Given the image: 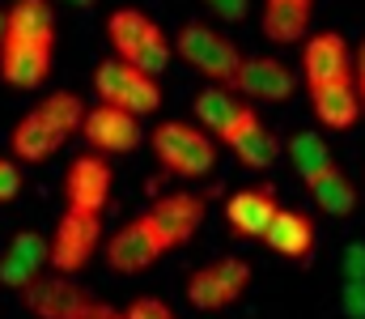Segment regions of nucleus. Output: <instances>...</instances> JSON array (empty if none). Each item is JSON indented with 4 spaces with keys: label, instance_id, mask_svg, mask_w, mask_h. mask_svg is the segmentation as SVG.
Returning <instances> with one entry per match:
<instances>
[{
    "label": "nucleus",
    "instance_id": "f8f14e48",
    "mask_svg": "<svg viewBox=\"0 0 365 319\" xmlns=\"http://www.w3.org/2000/svg\"><path fill=\"white\" fill-rule=\"evenodd\" d=\"M81 136L90 141V149L106 153V158L110 153H132L140 145V115H132V111H123L115 103H98L86 115Z\"/></svg>",
    "mask_w": 365,
    "mask_h": 319
},
{
    "label": "nucleus",
    "instance_id": "7ed1b4c3",
    "mask_svg": "<svg viewBox=\"0 0 365 319\" xmlns=\"http://www.w3.org/2000/svg\"><path fill=\"white\" fill-rule=\"evenodd\" d=\"M149 145L158 153V162L179 175V179H204L217 166V141L208 128L200 123H182V119H166L149 132Z\"/></svg>",
    "mask_w": 365,
    "mask_h": 319
},
{
    "label": "nucleus",
    "instance_id": "f3484780",
    "mask_svg": "<svg viewBox=\"0 0 365 319\" xmlns=\"http://www.w3.org/2000/svg\"><path fill=\"white\" fill-rule=\"evenodd\" d=\"M280 213V196H276L272 183H259V188H238L230 201H225V221L238 238H264L272 217Z\"/></svg>",
    "mask_w": 365,
    "mask_h": 319
},
{
    "label": "nucleus",
    "instance_id": "4468645a",
    "mask_svg": "<svg viewBox=\"0 0 365 319\" xmlns=\"http://www.w3.org/2000/svg\"><path fill=\"white\" fill-rule=\"evenodd\" d=\"M56 69V43H0V81L13 90H38Z\"/></svg>",
    "mask_w": 365,
    "mask_h": 319
},
{
    "label": "nucleus",
    "instance_id": "cd10ccee",
    "mask_svg": "<svg viewBox=\"0 0 365 319\" xmlns=\"http://www.w3.org/2000/svg\"><path fill=\"white\" fill-rule=\"evenodd\" d=\"M340 311L349 319H365V281H349L340 285Z\"/></svg>",
    "mask_w": 365,
    "mask_h": 319
},
{
    "label": "nucleus",
    "instance_id": "dca6fc26",
    "mask_svg": "<svg viewBox=\"0 0 365 319\" xmlns=\"http://www.w3.org/2000/svg\"><path fill=\"white\" fill-rule=\"evenodd\" d=\"M221 145H225V149H234V158H238L242 166H251V171H268L276 158H280V136H276L272 128L259 119V111H255V106H247V111H242V119L221 136Z\"/></svg>",
    "mask_w": 365,
    "mask_h": 319
},
{
    "label": "nucleus",
    "instance_id": "72a5a7b5",
    "mask_svg": "<svg viewBox=\"0 0 365 319\" xmlns=\"http://www.w3.org/2000/svg\"><path fill=\"white\" fill-rule=\"evenodd\" d=\"M4 34H9V9H0V43H4Z\"/></svg>",
    "mask_w": 365,
    "mask_h": 319
},
{
    "label": "nucleus",
    "instance_id": "6ab92c4d",
    "mask_svg": "<svg viewBox=\"0 0 365 319\" xmlns=\"http://www.w3.org/2000/svg\"><path fill=\"white\" fill-rule=\"evenodd\" d=\"M247 106H251V103H247L242 94H234L230 86H212V81L191 98L195 123H200V128H208V132L217 136V145H221V136L242 119V111H247Z\"/></svg>",
    "mask_w": 365,
    "mask_h": 319
},
{
    "label": "nucleus",
    "instance_id": "f03ea898",
    "mask_svg": "<svg viewBox=\"0 0 365 319\" xmlns=\"http://www.w3.org/2000/svg\"><path fill=\"white\" fill-rule=\"evenodd\" d=\"M106 39H110V47H115L119 60L145 69L149 77H162L170 69V60H175L170 34L149 13H140V9H115L106 17Z\"/></svg>",
    "mask_w": 365,
    "mask_h": 319
},
{
    "label": "nucleus",
    "instance_id": "9d476101",
    "mask_svg": "<svg viewBox=\"0 0 365 319\" xmlns=\"http://www.w3.org/2000/svg\"><path fill=\"white\" fill-rule=\"evenodd\" d=\"M110 162L106 153H77L64 171V205L68 209H81V213H102L106 201H110Z\"/></svg>",
    "mask_w": 365,
    "mask_h": 319
},
{
    "label": "nucleus",
    "instance_id": "473e14b6",
    "mask_svg": "<svg viewBox=\"0 0 365 319\" xmlns=\"http://www.w3.org/2000/svg\"><path fill=\"white\" fill-rule=\"evenodd\" d=\"M357 86L365 90V43L357 47Z\"/></svg>",
    "mask_w": 365,
    "mask_h": 319
},
{
    "label": "nucleus",
    "instance_id": "412c9836",
    "mask_svg": "<svg viewBox=\"0 0 365 319\" xmlns=\"http://www.w3.org/2000/svg\"><path fill=\"white\" fill-rule=\"evenodd\" d=\"M302 183H306V192L319 201V209L327 217H353L357 213V188H353V179L336 162L314 171V175H302Z\"/></svg>",
    "mask_w": 365,
    "mask_h": 319
},
{
    "label": "nucleus",
    "instance_id": "39448f33",
    "mask_svg": "<svg viewBox=\"0 0 365 319\" xmlns=\"http://www.w3.org/2000/svg\"><path fill=\"white\" fill-rule=\"evenodd\" d=\"M251 277L255 268L242 255H217L187 277V303L204 315H221L251 290Z\"/></svg>",
    "mask_w": 365,
    "mask_h": 319
},
{
    "label": "nucleus",
    "instance_id": "c85d7f7f",
    "mask_svg": "<svg viewBox=\"0 0 365 319\" xmlns=\"http://www.w3.org/2000/svg\"><path fill=\"white\" fill-rule=\"evenodd\" d=\"M340 268L349 281H365V243H349L340 255Z\"/></svg>",
    "mask_w": 365,
    "mask_h": 319
},
{
    "label": "nucleus",
    "instance_id": "ddd939ff",
    "mask_svg": "<svg viewBox=\"0 0 365 319\" xmlns=\"http://www.w3.org/2000/svg\"><path fill=\"white\" fill-rule=\"evenodd\" d=\"M90 294L68 277V273H38L21 290V307L34 319H73Z\"/></svg>",
    "mask_w": 365,
    "mask_h": 319
},
{
    "label": "nucleus",
    "instance_id": "5701e85b",
    "mask_svg": "<svg viewBox=\"0 0 365 319\" xmlns=\"http://www.w3.org/2000/svg\"><path fill=\"white\" fill-rule=\"evenodd\" d=\"M264 39L272 43H297L310 30V0H264Z\"/></svg>",
    "mask_w": 365,
    "mask_h": 319
},
{
    "label": "nucleus",
    "instance_id": "0eeeda50",
    "mask_svg": "<svg viewBox=\"0 0 365 319\" xmlns=\"http://www.w3.org/2000/svg\"><path fill=\"white\" fill-rule=\"evenodd\" d=\"M106 264H110V273H123V277H140V273H149L170 247H166V238H162V230L153 226V217L149 213H140V217H132L128 226H119L110 238H106Z\"/></svg>",
    "mask_w": 365,
    "mask_h": 319
},
{
    "label": "nucleus",
    "instance_id": "2eb2a0df",
    "mask_svg": "<svg viewBox=\"0 0 365 319\" xmlns=\"http://www.w3.org/2000/svg\"><path fill=\"white\" fill-rule=\"evenodd\" d=\"M230 90L242 94L247 103H284L293 94V73L276 56H247Z\"/></svg>",
    "mask_w": 365,
    "mask_h": 319
},
{
    "label": "nucleus",
    "instance_id": "aec40b11",
    "mask_svg": "<svg viewBox=\"0 0 365 319\" xmlns=\"http://www.w3.org/2000/svg\"><path fill=\"white\" fill-rule=\"evenodd\" d=\"M259 243L268 251H276V255H284V260H306L314 251V221L306 213L280 205V213L272 217V226H268V234Z\"/></svg>",
    "mask_w": 365,
    "mask_h": 319
},
{
    "label": "nucleus",
    "instance_id": "9b49d317",
    "mask_svg": "<svg viewBox=\"0 0 365 319\" xmlns=\"http://www.w3.org/2000/svg\"><path fill=\"white\" fill-rule=\"evenodd\" d=\"M149 217H153V226L162 230L166 247L175 251V247H187V243L200 234V226H204V217H208V201H204L200 192H166V196H158V201L149 205Z\"/></svg>",
    "mask_w": 365,
    "mask_h": 319
},
{
    "label": "nucleus",
    "instance_id": "bb28decb",
    "mask_svg": "<svg viewBox=\"0 0 365 319\" xmlns=\"http://www.w3.org/2000/svg\"><path fill=\"white\" fill-rule=\"evenodd\" d=\"M128 319H179L162 298H153V294H140V298H132V307H128Z\"/></svg>",
    "mask_w": 365,
    "mask_h": 319
},
{
    "label": "nucleus",
    "instance_id": "4be33fe9",
    "mask_svg": "<svg viewBox=\"0 0 365 319\" xmlns=\"http://www.w3.org/2000/svg\"><path fill=\"white\" fill-rule=\"evenodd\" d=\"M4 39H13V43H56V9H51V0H13Z\"/></svg>",
    "mask_w": 365,
    "mask_h": 319
},
{
    "label": "nucleus",
    "instance_id": "20e7f679",
    "mask_svg": "<svg viewBox=\"0 0 365 319\" xmlns=\"http://www.w3.org/2000/svg\"><path fill=\"white\" fill-rule=\"evenodd\" d=\"M175 56H182L204 81H212V86H230L234 77H238V69H242V51L217 30V26H208V21H182L179 34H175Z\"/></svg>",
    "mask_w": 365,
    "mask_h": 319
},
{
    "label": "nucleus",
    "instance_id": "c9c22d12",
    "mask_svg": "<svg viewBox=\"0 0 365 319\" xmlns=\"http://www.w3.org/2000/svg\"><path fill=\"white\" fill-rule=\"evenodd\" d=\"M361 98H365V90H361Z\"/></svg>",
    "mask_w": 365,
    "mask_h": 319
},
{
    "label": "nucleus",
    "instance_id": "a878e982",
    "mask_svg": "<svg viewBox=\"0 0 365 319\" xmlns=\"http://www.w3.org/2000/svg\"><path fill=\"white\" fill-rule=\"evenodd\" d=\"M34 277H38V273H34L26 260H17L13 251H4V255H0V285H4V290H17V294H21Z\"/></svg>",
    "mask_w": 365,
    "mask_h": 319
},
{
    "label": "nucleus",
    "instance_id": "c756f323",
    "mask_svg": "<svg viewBox=\"0 0 365 319\" xmlns=\"http://www.w3.org/2000/svg\"><path fill=\"white\" fill-rule=\"evenodd\" d=\"M17 192H21V171H17L13 158H0V205L13 201Z\"/></svg>",
    "mask_w": 365,
    "mask_h": 319
},
{
    "label": "nucleus",
    "instance_id": "a211bd4d",
    "mask_svg": "<svg viewBox=\"0 0 365 319\" xmlns=\"http://www.w3.org/2000/svg\"><path fill=\"white\" fill-rule=\"evenodd\" d=\"M310 111H314V119H319L323 128L344 132V128H353V123L365 115L361 86H353V77H349V81H336V86L310 90Z\"/></svg>",
    "mask_w": 365,
    "mask_h": 319
},
{
    "label": "nucleus",
    "instance_id": "2f4dec72",
    "mask_svg": "<svg viewBox=\"0 0 365 319\" xmlns=\"http://www.w3.org/2000/svg\"><path fill=\"white\" fill-rule=\"evenodd\" d=\"M73 319H128V311H115L110 303H102V298H93V294H90Z\"/></svg>",
    "mask_w": 365,
    "mask_h": 319
},
{
    "label": "nucleus",
    "instance_id": "b1692460",
    "mask_svg": "<svg viewBox=\"0 0 365 319\" xmlns=\"http://www.w3.org/2000/svg\"><path fill=\"white\" fill-rule=\"evenodd\" d=\"M284 153H289V162H293L297 175H314V171H323V166L336 162V158H331V145H327L319 132H293Z\"/></svg>",
    "mask_w": 365,
    "mask_h": 319
},
{
    "label": "nucleus",
    "instance_id": "f257e3e1",
    "mask_svg": "<svg viewBox=\"0 0 365 319\" xmlns=\"http://www.w3.org/2000/svg\"><path fill=\"white\" fill-rule=\"evenodd\" d=\"M86 115H90V106L81 103L73 90L47 94L34 111H26V115L13 123V132H9L13 158H17V162H47V158H56V153L86 128Z\"/></svg>",
    "mask_w": 365,
    "mask_h": 319
},
{
    "label": "nucleus",
    "instance_id": "423d86ee",
    "mask_svg": "<svg viewBox=\"0 0 365 319\" xmlns=\"http://www.w3.org/2000/svg\"><path fill=\"white\" fill-rule=\"evenodd\" d=\"M93 90H98V103H115L123 111H132V115H140V119L162 111L158 77H149L145 69H136V64H128L119 56H110V60H102L93 69Z\"/></svg>",
    "mask_w": 365,
    "mask_h": 319
},
{
    "label": "nucleus",
    "instance_id": "7c9ffc66",
    "mask_svg": "<svg viewBox=\"0 0 365 319\" xmlns=\"http://www.w3.org/2000/svg\"><path fill=\"white\" fill-rule=\"evenodd\" d=\"M204 4L217 13V21H242L251 13V0H204Z\"/></svg>",
    "mask_w": 365,
    "mask_h": 319
},
{
    "label": "nucleus",
    "instance_id": "6e6552de",
    "mask_svg": "<svg viewBox=\"0 0 365 319\" xmlns=\"http://www.w3.org/2000/svg\"><path fill=\"white\" fill-rule=\"evenodd\" d=\"M102 247V213L64 209L51 230V268L56 273H81Z\"/></svg>",
    "mask_w": 365,
    "mask_h": 319
},
{
    "label": "nucleus",
    "instance_id": "f704fd0d",
    "mask_svg": "<svg viewBox=\"0 0 365 319\" xmlns=\"http://www.w3.org/2000/svg\"><path fill=\"white\" fill-rule=\"evenodd\" d=\"M68 4H81V9H90L93 0H68Z\"/></svg>",
    "mask_w": 365,
    "mask_h": 319
},
{
    "label": "nucleus",
    "instance_id": "1a4fd4ad",
    "mask_svg": "<svg viewBox=\"0 0 365 319\" xmlns=\"http://www.w3.org/2000/svg\"><path fill=\"white\" fill-rule=\"evenodd\" d=\"M353 69H357V60L349 56L344 34L319 30V34L306 39V47H302V77H306V90H323V86L349 81Z\"/></svg>",
    "mask_w": 365,
    "mask_h": 319
},
{
    "label": "nucleus",
    "instance_id": "393cba45",
    "mask_svg": "<svg viewBox=\"0 0 365 319\" xmlns=\"http://www.w3.org/2000/svg\"><path fill=\"white\" fill-rule=\"evenodd\" d=\"M9 251H13L17 260H26L34 273H43V268L51 264V243H47V234H38V230H17L13 243H9Z\"/></svg>",
    "mask_w": 365,
    "mask_h": 319
}]
</instances>
